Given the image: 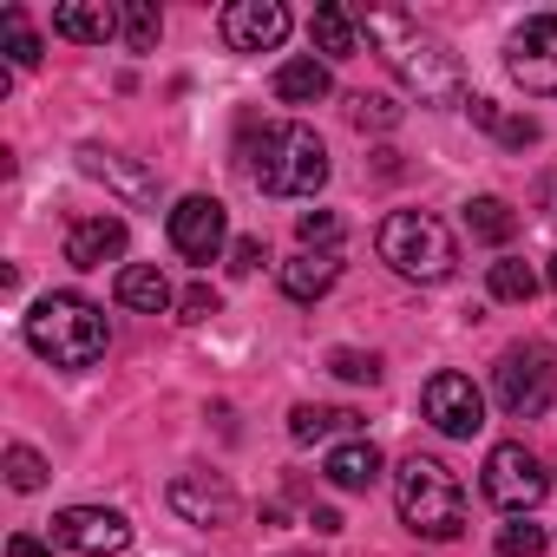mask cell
<instances>
[{
  "instance_id": "cell-1",
  "label": "cell",
  "mask_w": 557,
  "mask_h": 557,
  "mask_svg": "<svg viewBox=\"0 0 557 557\" xmlns=\"http://www.w3.org/2000/svg\"><path fill=\"white\" fill-rule=\"evenodd\" d=\"M361 34H368V47L387 60V73L420 99V106H466L472 92H466V73H459V53L440 40V34H426L413 14H400V8H368L361 14Z\"/></svg>"
},
{
  "instance_id": "cell-2",
  "label": "cell",
  "mask_w": 557,
  "mask_h": 557,
  "mask_svg": "<svg viewBox=\"0 0 557 557\" xmlns=\"http://www.w3.org/2000/svg\"><path fill=\"white\" fill-rule=\"evenodd\" d=\"M106 342H112L106 315L73 289H53V296H40L27 309V348L40 361H53V368H92L106 355Z\"/></svg>"
},
{
  "instance_id": "cell-3",
  "label": "cell",
  "mask_w": 557,
  "mask_h": 557,
  "mask_svg": "<svg viewBox=\"0 0 557 557\" xmlns=\"http://www.w3.org/2000/svg\"><path fill=\"white\" fill-rule=\"evenodd\" d=\"M249 177L269 197H315L329 184V145L309 125H262L249 145Z\"/></svg>"
},
{
  "instance_id": "cell-4",
  "label": "cell",
  "mask_w": 557,
  "mask_h": 557,
  "mask_svg": "<svg viewBox=\"0 0 557 557\" xmlns=\"http://www.w3.org/2000/svg\"><path fill=\"white\" fill-rule=\"evenodd\" d=\"M394 505H400V524L420 531V537H433V544L459 537V524H466V492H459L453 466H440V459H426V453L400 459V472H394Z\"/></svg>"
},
{
  "instance_id": "cell-5",
  "label": "cell",
  "mask_w": 557,
  "mask_h": 557,
  "mask_svg": "<svg viewBox=\"0 0 557 557\" xmlns=\"http://www.w3.org/2000/svg\"><path fill=\"white\" fill-rule=\"evenodd\" d=\"M374 243H381V262L394 275H407V283H446V275L459 269L453 230L440 216H426V210H394Z\"/></svg>"
},
{
  "instance_id": "cell-6",
  "label": "cell",
  "mask_w": 557,
  "mask_h": 557,
  "mask_svg": "<svg viewBox=\"0 0 557 557\" xmlns=\"http://www.w3.org/2000/svg\"><path fill=\"white\" fill-rule=\"evenodd\" d=\"M492 400H498L505 420H537V413H550V400H557V348H550V342L505 348L498 368H492Z\"/></svg>"
},
{
  "instance_id": "cell-7",
  "label": "cell",
  "mask_w": 557,
  "mask_h": 557,
  "mask_svg": "<svg viewBox=\"0 0 557 557\" xmlns=\"http://www.w3.org/2000/svg\"><path fill=\"white\" fill-rule=\"evenodd\" d=\"M479 485H485V498L498 505V511H511V518H524V511H537L544 505V492H550V472L518 446V440H505V446H492L485 453V472H479Z\"/></svg>"
},
{
  "instance_id": "cell-8",
  "label": "cell",
  "mask_w": 557,
  "mask_h": 557,
  "mask_svg": "<svg viewBox=\"0 0 557 557\" xmlns=\"http://www.w3.org/2000/svg\"><path fill=\"white\" fill-rule=\"evenodd\" d=\"M505 73H511L531 99H557V14H531V21L505 40Z\"/></svg>"
},
{
  "instance_id": "cell-9",
  "label": "cell",
  "mask_w": 557,
  "mask_h": 557,
  "mask_svg": "<svg viewBox=\"0 0 557 557\" xmlns=\"http://www.w3.org/2000/svg\"><path fill=\"white\" fill-rule=\"evenodd\" d=\"M53 537L66 550H79V557H119L132 544V518L112 511V505H66L53 518Z\"/></svg>"
},
{
  "instance_id": "cell-10",
  "label": "cell",
  "mask_w": 557,
  "mask_h": 557,
  "mask_svg": "<svg viewBox=\"0 0 557 557\" xmlns=\"http://www.w3.org/2000/svg\"><path fill=\"white\" fill-rule=\"evenodd\" d=\"M73 158H79V171H86L92 184H106V190H112V197H125L132 210H158L164 184H158V171H145L138 158H125V151H106V145H79Z\"/></svg>"
},
{
  "instance_id": "cell-11",
  "label": "cell",
  "mask_w": 557,
  "mask_h": 557,
  "mask_svg": "<svg viewBox=\"0 0 557 557\" xmlns=\"http://www.w3.org/2000/svg\"><path fill=\"white\" fill-rule=\"evenodd\" d=\"M420 413L446 433V440H472L485 426V394L466 381V374H433L420 387Z\"/></svg>"
},
{
  "instance_id": "cell-12",
  "label": "cell",
  "mask_w": 557,
  "mask_h": 557,
  "mask_svg": "<svg viewBox=\"0 0 557 557\" xmlns=\"http://www.w3.org/2000/svg\"><path fill=\"white\" fill-rule=\"evenodd\" d=\"M216 27H223L230 53H275L289 40V8L283 0H230Z\"/></svg>"
},
{
  "instance_id": "cell-13",
  "label": "cell",
  "mask_w": 557,
  "mask_h": 557,
  "mask_svg": "<svg viewBox=\"0 0 557 557\" xmlns=\"http://www.w3.org/2000/svg\"><path fill=\"white\" fill-rule=\"evenodd\" d=\"M164 498H171V511H177L184 524H203V531L236 524V492H230V479H216V472H177Z\"/></svg>"
},
{
  "instance_id": "cell-14",
  "label": "cell",
  "mask_w": 557,
  "mask_h": 557,
  "mask_svg": "<svg viewBox=\"0 0 557 557\" xmlns=\"http://www.w3.org/2000/svg\"><path fill=\"white\" fill-rule=\"evenodd\" d=\"M230 223H223V203L216 197H177L171 203V249L190 256V262H216Z\"/></svg>"
},
{
  "instance_id": "cell-15",
  "label": "cell",
  "mask_w": 557,
  "mask_h": 557,
  "mask_svg": "<svg viewBox=\"0 0 557 557\" xmlns=\"http://www.w3.org/2000/svg\"><path fill=\"white\" fill-rule=\"evenodd\" d=\"M125 243H132V230H125L119 216H79V223L66 230V262H73V269H106V262L125 256Z\"/></svg>"
},
{
  "instance_id": "cell-16",
  "label": "cell",
  "mask_w": 557,
  "mask_h": 557,
  "mask_svg": "<svg viewBox=\"0 0 557 557\" xmlns=\"http://www.w3.org/2000/svg\"><path fill=\"white\" fill-rule=\"evenodd\" d=\"M335 283H342V256L335 249H302V256L283 262V296L289 302H322Z\"/></svg>"
},
{
  "instance_id": "cell-17",
  "label": "cell",
  "mask_w": 557,
  "mask_h": 557,
  "mask_svg": "<svg viewBox=\"0 0 557 557\" xmlns=\"http://www.w3.org/2000/svg\"><path fill=\"white\" fill-rule=\"evenodd\" d=\"M53 34L79 40V47H106L119 34V8H106V0H60V8H53Z\"/></svg>"
},
{
  "instance_id": "cell-18",
  "label": "cell",
  "mask_w": 557,
  "mask_h": 557,
  "mask_svg": "<svg viewBox=\"0 0 557 557\" xmlns=\"http://www.w3.org/2000/svg\"><path fill=\"white\" fill-rule=\"evenodd\" d=\"M322 479H329L335 492H368V485L381 479V446H374V440H342V446L322 459Z\"/></svg>"
},
{
  "instance_id": "cell-19",
  "label": "cell",
  "mask_w": 557,
  "mask_h": 557,
  "mask_svg": "<svg viewBox=\"0 0 557 557\" xmlns=\"http://www.w3.org/2000/svg\"><path fill=\"white\" fill-rule=\"evenodd\" d=\"M119 302L138 309V315H164V309H171L164 269H158V262H125V269H119Z\"/></svg>"
},
{
  "instance_id": "cell-20",
  "label": "cell",
  "mask_w": 557,
  "mask_h": 557,
  "mask_svg": "<svg viewBox=\"0 0 557 557\" xmlns=\"http://www.w3.org/2000/svg\"><path fill=\"white\" fill-rule=\"evenodd\" d=\"M275 99L283 106H315V99H329V60H283L275 66Z\"/></svg>"
},
{
  "instance_id": "cell-21",
  "label": "cell",
  "mask_w": 557,
  "mask_h": 557,
  "mask_svg": "<svg viewBox=\"0 0 557 557\" xmlns=\"http://www.w3.org/2000/svg\"><path fill=\"white\" fill-rule=\"evenodd\" d=\"M309 40H315V53H329V60H355L361 21H355L348 8H315V14H309Z\"/></svg>"
},
{
  "instance_id": "cell-22",
  "label": "cell",
  "mask_w": 557,
  "mask_h": 557,
  "mask_svg": "<svg viewBox=\"0 0 557 557\" xmlns=\"http://www.w3.org/2000/svg\"><path fill=\"white\" fill-rule=\"evenodd\" d=\"M466 119L472 125H485L498 145H511V151H524V145H537V119H511V112H498L492 99H466Z\"/></svg>"
},
{
  "instance_id": "cell-23",
  "label": "cell",
  "mask_w": 557,
  "mask_h": 557,
  "mask_svg": "<svg viewBox=\"0 0 557 557\" xmlns=\"http://www.w3.org/2000/svg\"><path fill=\"white\" fill-rule=\"evenodd\" d=\"M335 433H355V413L348 407H296L289 413V440H302V446H315V440H335Z\"/></svg>"
},
{
  "instance_id": "cell-24",
  "label": "cell",
  "mask_w": 557,
  "mask_h": 557,
  "mask_svg": "<svg viewBox=\"0 0 557 557\" xmlns=\"http://www.w3.org/2000/svg\"><path fill=\"white\" fill-rule=\"evenodd\" d=\"M485 289H492L498 302H531V296H537V269L518 262V256H498V262L485 269Z\"/></svg>"
},
{
  "instance_id": "cell-25",
  "label": "cell",
  "mask_w": 557,
  "mask_h": 557,
  "mask_svg": "<svg viewBox=\"0 0 557 557\" xmlns=\"http://www.w3.org/2000/svg\"><path fill=\"white\" fill-rule=\"evenodd\" d=\"M466 230H472L479 243H511L518 216H511V203H505V197H472V203H466Z\"/></svg>"
},
{
  "instance_id": "cell-26",
  "label": "cell",
  "mask_w": 557,
  "mask_h": 557,
  "mask_svg": "<svg viewBox=\"0 0 557 557\" xmlns=\"http://www.w3.org/2000/svg\"><path fill=\"white\" fill-rule=\"evenodd\" d=\"M119 34H125L132 53H151L164 40V14L151 8V0H125V8H119Z\"/></svg>"
},
{
  "instance_id": "cell-27",
  "label": "cell",
  "mask_w": 557,
  "mask_h": 557,
  "mask_svg": "<svg viewBox=\"0 0 557 557\" xmlns=\"http://www.w3.org/2000/svg\"><path fill=\"white\" fill-rule=\"evenodd\" d=\"M348 119H355L361 132H394V125H400L407 112H400V106H394L387 92H355V99H348Z\"/></svg>"
},
{
  "instance_id": "cell-28",
  "label": "cell",
  "mask_w": 557,
  "mask_h": 557,
  "mask_svg": "<svg viewBox=\"0 0 557 557\" xmlns=\"http://www.w3.org/2000/svg\"><path fill=\"white\" fill-rule=\"evenodd\" d=\"M0 27H8V60H14V66H40V34L27 27V14H21V8L0 14Z\"/></svg>"
},
{
  "instance_id": "cell-29",
  "label": "cell",
  "mask_w": 557,
  "mask_h": 557,
  "mask_svg": "<svg viewBox=\"0 0 557 557\" xmlns=\"http://www.w3.org/2000/svg\"><path fill=\"white\" fill-rule=\"evenodd\" d=\"M296 236H302V249H335L342 243V216L335 210H302L296 216Z\"/></svg>"
},
{
  "instance_id": "cell-30",
  "label": "cell",
  "mask_w": 557,
  "mask_h": 557,
  "mask_svg": "<svg viewBox=\"0 0 557 557\" xmlns=\"http://www.w3.org/2000/svg\"><path fill=\"white\" fill-rule=\"evenodd\" d=\"M8 485L14 492H40L47 485V459L34 446H8Z\"/></svg>"
},
{
  "instance_id": "cell-31",
  "label": "cell",
  "mask_w": 557,
  "mask_h": 557,
  "mask_svg": "<svg viewBox=\"0 0 557 557\" xmlns=\"http://www.w3.org/2000/svg\"><path fill=\"white\" fill-rule=\"evenodd\" d=\"M498 557H544V524H531V518L505 524L498 531Z\"/></svg>"
},
{
  "instance_id": "cell-32",
  "label": "cell",
  "mask_w": 557,
  "mask_h": 557,
  "mask_svg": "<svg viewBox=\"0 0 557 557\" xmlns=\"http://www.w3.org/2000/svg\"><path fill=\"white\" fill-rule=\"evenodd\" d=\"M329 368H335L342 381H361V387H374V381H381V355H361V348H335V355H329Z\"/></svg>"
},
{
  "instance_id": "cell-33",
  "label": "cell",
  "mask_w": 557,
  "mask_h": 557,
  "mask_svg": "<svg viewBox=\"0 0 557 557\" xmlns=\"http://www.w3.org/2000/svg\"><path fill=\"white\" fill-rule=\"evenodd\" d=\"M210 315H216V289L210 283H197V289L177 296V322H210Z\"/></svg>"
},
{
  "instance_id": "cell-34",
  "label": "cell",
  "mask_w": 557,
  "mask_h": 557,
  "mask_svg": "<svg viewBox=\"0 0 557 557\" xmlns=\"http://www.w3.org/2000/svg\"><path fill=\"white\" fill-rule=\"evenodd\" d=\"M262 262H269V256H262V243H256V236H243V243L230 249V269H236V275H256Z\"/></svg>"
},
{
  "instance_id": "cell-35",
  "label": "cell",
  "mask_w": 557,
  "mask_h": 557,
  "mask_svg": "<svg viewBox=\"0 0 557 557\" xmlns=\"http://www.w3.org/2000/svg\"><path fill=\"white\" fill-rule=\"evenodd\" d=\"M8 557H53V550H47L40 537H27V531H21V537H8Z\"/></svg>"
},
{
  "instance_id": "cell-36",
  "label": "cell",
  "mask_w": 557,
  "mask_h": 557,
  "mask_svg": "<svg viewBox=\"0 0 557 557\" xmlns=\"http://www.w3.org/2000/svg\"><path fill=\"white\" fill-rule=\"evenodd\" d=\"M537 210H544V216H550V223H557V171H550V177H544V184H537Z\"/></svg>"
},
{
  "instance_id": "cell-37",
  "label": "cell",
  "mask_w": 557,
  "mask_h": 557,
  "mask_svg": "<svg viewBox=\"0 0 557 557\" xmlns=\"http://www.w3.org/2000/svg\"><path fill=\"white\" fill-rule=\"evenodd\" d=\"M550 289H557V256H550Z\"/></svg>"
}]
</instances>
